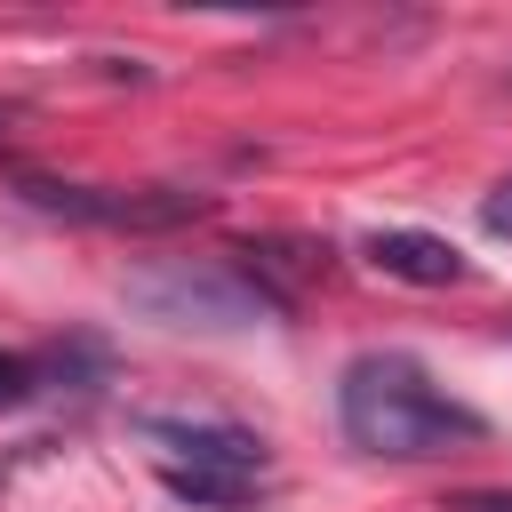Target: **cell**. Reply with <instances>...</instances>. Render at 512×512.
<instances>
[{"instance_id": "6da1fadb", "label": "cell", "mask_w": 512, "mask_h": 512, "mask_svg": "<svg viewBox=\"0 0 512 512\" xmlns=\"http://www.w3.org/2000/svg\"><path fill=\"white\" fill-rule=\"evenodd\" d=\"M336 424L360 456H392V464H432V456H464L488 440V416L464 408L424 360L408 352H360L336 376Z\"/></svg>"}, {"instance_id": "7a4b0ae2", "label": "cell", "mask_w": 512, "mask_h": 512, "mask_svg": "<svg viewBox=\"0 0 512 512\" xmlns=\"http://www.w3.org/2000/svg\"><path fill=\"white\" fill-rule=\"evenodd\" d=\"M16 192H24L40 216L96 224V232H176V224L208 216V200H200V192H176V184H72V176H32V168H16Z\"/></svg>"}, {"instance_id": "3957f363", "label": "cell", "mask_w": 512, "mask_h": 512, "mask_svg": "<svg viewBox=\"0 0 512 512\" xmlns=\"http://www.w3.org/2000/svg\"><path fill=\"white\" fill-rule=\"evenodd\" d=\"M144 312H160V320H200V328H248V320H264V312H280V296L248 272V264H168V272H144L136 288H128Z\"/></svg>"}, {"instance_id": "277c9868", "label": "cell", "mask_w": 512, "mask_h": 512, "mask_svg": "<svg viewBox=\"0 0 512 512\" xmlns=\"http://www.w3.org/2000/svg\"><path fill=\"white\" fill-rule=\"evenodd\" d=\"M144 440L160 448V464H240V472H272L264 440L240 424H192V416H144Z\"/></svg>"}, {"instance_id": "5b68a950", "label": "cell", "mask_w": 512, "mask_h": 512, "mask_svg": "<svg viewBox=\"0 0 512 512\" xmlns=\"http://www.w3.org/2000/svg\"><path fill=\"white\" fill-rule=\"evenodd\" d=\"M360 256H368L384 280H408V288H456V280L472 272L456 240H440V232H408V224L368 232V240H360Z\"/></svg>"}, {"instance_id": "8992f818", "label": "cell", "mask_w": 512, "mask_h": 512, "mask_svg": "<svg viewBox=\"0 0 512 512\" xmlns=\"http://www.w3.org/2000/svg\"><path fill=\"white\" fill-rule=\"evenodd\" d=\"M160 488L200 504V512H256L272 472H240V464H160Z\"/></svg>"}, {"instance_id": "52a82bcc", "label": "cell", "mask_w": 512, "mask_h": 512, "mask_svg": "<svg viewBox=\"0 0 512 512\" xmlns=\"http://www.w3.org/2000/svg\"><path fill=\"white\" fill-rule=\"evenodd\" d=\"M32 392V360H16V352H0V408H16Z\"/></svg>"}, {"instance_id": "ba28073f", "label": "cell", "mask_w": 512, "mask_h": 512, "mask_svg": "<svg viewBox=\"0 0 512 512\" xmlns=\"http://www.w3.org/2000/svg\"><path fill=\"white\" fill-rule=\"evenodd\" d=\"M448 512H512V488H464L448 496Z\"/></svg>"}, {"instance_id": "9c48e42d", "label": "cell", "mask_w": 512, "mask_h": 512, "mask_svg": "<svg viewBox=\"0 0 512 512\" xmlns=\"http://www.w3.org/2000/svg\"><path fill=\"white\" fill-rule=\"evenodd\" d=\"M480 216H488V232H512V176L488 192V208H480Z\"/></svg>"}, {"instance_id": "30bf717a", "label": "cell", "mask_w": 512, "mask_h": 512, "mask_svg": "<svg viewBox=\"0 0 512 512\" xmlns=\"http://www.w3.org/2000/svg\"><path fill=\"white\" fill-rule=\"evenodd\" d=\"M504 88H512V72H504Z\"/></svg>"}]
</instances>
